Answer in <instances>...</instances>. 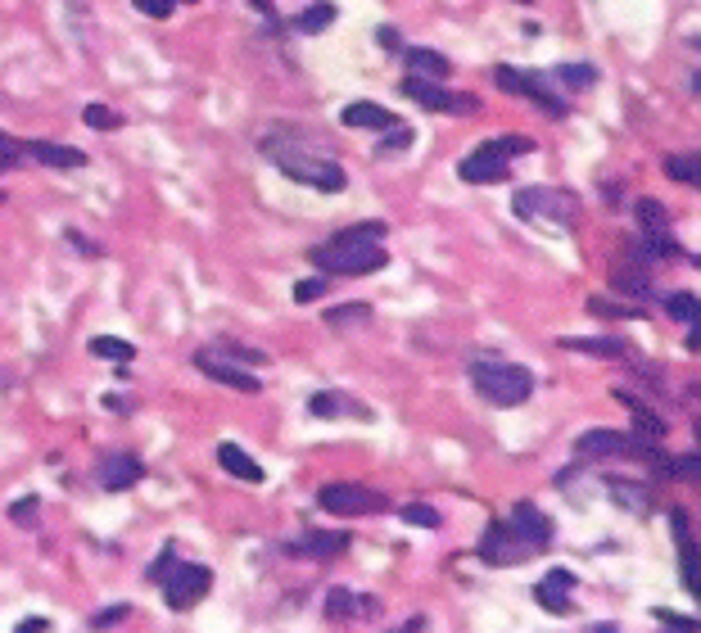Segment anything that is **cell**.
Listing matches in <instances>:
<instances>
[{
  "mask_svg": "<svg viewBox=\"0 0 701 633\" xmlns=\"http://www.w3.org/2000/svg\"><path fill=\"white\" fill-rule=\"evenodd\" d=\"M543 547H552V521L534 503H516L507 525L494 521L480 538V556L488 566H516L525 556H539Z\"/></svg>",
  "mask_w": 701,
  "mask_h": 633,
  "instance_id": "6da1fadb",
  "label": "cell"
},
{
  "mask_svg": "<svg viewBox=\"0 0 701 633\" xmlns=\"http://www.w3.org/2000/svg\"><path fill=\"white\" fill-rule=\"evenodd\" d=\"M385 222H363V227H348L339 236H330L326 245H317L308 258L313 267H322L326 276H367V271H381L389 263L385 254Z\"/></svg>",
  "mask_w": 701,
  "mask_h": 633,
  "instance_id": "7a4b0ae2",
  "label": "cell"
},
{
  "mask_svg": "<svg viewBox=\"0 0 701 633\" xmlns=\"http://www.w3.org/2000/svg\"><path fill=\"white\" fill-rule=\"evenodd\" d=\"M263 155L280 168V177H290L299 186H313V190H326V195H339L348 186V177H344V168L335 159L313 155L308 146H299L295 136H280V131L263 136Z\"/></svg>",
  "mask_w": 701,
  "mask_h": 633,
  "instance_id": "3957f363",
  "label": "cell"
},
{
  "mask_svg": "<svg viewBox=\"0 0 701 633\" xmlns=\"http://www.w3.org/2000/svg\"><path fill=\"white\" fill-rule=\"evenodd\" d=\"M146 575H150V584L164 589V597H168L172 611H190L195 602L208 597V589H214V575H208V566H199V561H177L172 547L155 561Z\"/></svg>",
  "mask_w": 701,
  "mask_h": 633,
  "instance_id": "277c9868",
  "label": "cell"
},
{
  "mask_svg": "<svg viewBox=\"0 0 701 633\" xmlns=\"http://www.w3.org/2000/svg\"><path fill=\"white\" fill-rule=\"evenodd\" d=\"M471 385L480 389L484 403L494 407H521L534 394V372L516 367V363H498V358H475L471 363Z\"/></svg>",
  "mask_w": 701,
  "mask_h": 633,
  "instance_id": "5b68a950",
  "label": "cell"
},
{
  "mask_svg": "<svg viewBox=\"0 0 701 633\" xmlns=\"http://www.w3.org/2000/svg\"><path fill=\"white\" fill-rule=\"evenodd\" d=\"M534 146L525 136H503V140H488L475 155L462 159L457 177L471 181V186H494V181H507L512 177V155H530Z\"/></svg>",
  "mask_w": 701,
  "mask_h": 633,
  "instance_id": "8992f818",
  "label": "cell"
},
{
  "mask_svg": "<svg viewBox=\"0 0 701 633\" xmlns=\"http://www.w3.org/2000/svg\"><path fill=\"white\" fill-rule=\"evenodd\" d=\"M512 208H516L521 218L552 222V227H575L580 222V199L566 195V190H552V186H525V190H516Z\"/></svg>",
  "mask_w": 701,
  "mask_h": 633,
  "instance_id": "52a82bcc",
  "label": "cell"
},
{
  "mask_svg": "<svg viewBox=\"0 0 701 633\" xmlns=\"http://www.w3.org/2000/svg\"><path fill=\"white\" fill-rule=\"evenodd\" d=\"M317 507L326 516H344V521H354V516H376L389 507V498L381 494V488L372 484H326L322 494H317Z\"/></svg>",
  "mask_w": 701,
  "mask_h": 633,
  "instance_id": "ba28073f",
  "label": "cell"
},
{
  "mask_svg": "<svg viewBox=\"0 0 701 633\" xmlns=\"http://www.w3.org/2000/svg\"><path fill=\"white\" fill-rule=\"evenodd\" d=\"M403 96H412L421 109H435V113H475L480 109V96L448 91V87H440V78H416V73L403 78Z\"/></svg>",
  "mask_w": 701,
  "mask_h": 633,
  "instance_id": "9c48e42d",
  "label": "cell"
},
{
  "mask_svg": "<svg viewBox=\"0 0 701 633\" xmlns=\"http://www.w3.org/2000/svg\"><path fill=\"white\" fill-rule=\"evenodd\" d=\"M494 82H498L503 91H512V96L534 100L543 113H556V118L566 113V100H556V96H552V87H547V78H543V73H521V68H498Z\"/></svg>",
  "mask_w": 701,
  "mask_h": 633,
  "instance_id": "30bf717a",
  "label": "cell"
},
{
  "mask_svg": "<svg viewBox=\"0 0 701 633\" xmlns=\"http://www.w3.org/2000/svg\"><path fill=\"white\" fill-rule=\"evenodd\" d=\"M575 453L580 457H652V448L639 439V435H620V431H589L575 439Z\"/></svg>",
  "mask_w": 701,
  "mask_h": 633,
  "instance_id": "8fae6325",
  "label": "cell"
},
{
  "mask_svg": "<svg viewBox=\"0 0 701 633\" xmlns=\"http://www.w3.org/2000/svg\"><path fill=\"white\" fill-rule=\"evenodd\" d=\"M195 367H199L204 376H214L218 385H231V389H240V394H258V389H263V385H258V376H254L249 367H240V363L223 358L218 348H204V354L195 358Z\"/></svg>",
  "mask_w": 701,
  "mask_h": 633,
  "instance_id": "7c38bea8",
  "label": "cell"
},
{
  "mask_svg": "<svg viewBox=\"0 0 701 633\" xmlns=\"http://www.w3.org/2000/svg\"><path fill=\"white\" fill-rule=\"evenodd\" d=\"M571 593H575V575H571V571H552V575H543L539 589H534L539 606L552 611V615H571V611H575Z\"/></svg>",
  "mask_w": 701,
  "mask_h": 633,
  "instance_id": "4fadbf2b",
  "label": "cell"
},
{
  "mask_svg": "<svg viewBox=\"0 0 701 633\" xmlns=\"http://www.w3.org/2000/svg\"><path fill=\"white\" fill-rule=\"evenodd\" d=\"M140 479H146V466H140V457H131V453H109L100 462V484L109 494H122V488H131Z\"/></svg>",
  "mask_w": 701,
  "mask_h": 633,
  "instance_id": "5bb4252c",
  "label": "cell"
},
{
  "mask_svg": "<svg viewBox=\"0 0 701 633\" xmlns=\"http://www.w3.org/2000/svg\"><path fill=\"white\" fill-rule=\"evenodd\" d=\"M37 164H46V168H55V172H78V168H87V155L82 150H73V146H55V140H32V146H23Z\"/></svg>",
  "mask_w": 701,
  "mask_h": 633,
  "instance_id": "9a60e30c",
  "label": "cell"
},
{
  "mask_svg": "<svg viewBox=\"0 0 701 633\" xmlns=\"http://www.w3.org/2000/svg\"><path fill=\"white\" fill-rule=\"evenodd\" d=\"M398 118L385 109V105H372V100H358L344 109V127H358V131H389Z\"/></svg>",
  "mask_w": 701,
  "mask_h": 633,
  "instance_id": "2e32d148",
  "label": "cell"
},
{
  "mask_svg": "<svg viewBox=\"0 0 701 633\" xmlns=\"http://www.w3.org/2000/svg\"><path fill=\"white\" fill-rule=\"evenodd\" d=\"M403 63H407V73H416V78H448L453 73V63L440 50H421V46H407Z\"/></svg>",
  "mask_w": 701,
  "mask_h": 633,
  "instance_id": "e0dca14e",
  "label": "cell"
},
{
  "mask_svg": "<svg viewBox=\"0 0 701 633\" xmlns=\"http://www.w3.org/2000/svg\"><path fill=\"white\" fill-rule=\"evenodd\" d=\"M218 462H223V471L227 475H236V479H249V484H263V466L240 448V444H223L218 448Z\"/></svg>",
  "mask_w": 701,
  "mask_h": 633,
  "instance_id": "ac0fdd59",
  "label": "cell"
},
{
  "mask_svg": "<svg viewBox=\"0 0 701 633\" xmlns=\"http://www.w3.org/2000/svg\"><path fill=\"white\" fill-rule=\"evenodd\" d=\"M561 348H571V354H589V358H629L624 339H561Z\"/></svg>",
  "mask_w": 701,
  "mask_h": 633,
  "instance_id": "d6986e66",
  "label": "cell"
},
{
  "mask_svg": "<svg viewBox=\"0 0 701 633\" xmlns=\"http://www.w3.org/2000/svg\"><path fill=\"white\" fill-rule=\"evenodd\" d=\"M313 416H367V407L363 403H354V398H344V394H313Z\"/></svg>",
  "mask_w": 701,
  "mask_h": 633,
  "instance_id": "ffe728a7",
  "label": "cell"
},
{
  "mask_svg": "<svg viewBox=\"0 0 701 633\" xmlns=\"http://www.w3.org/2000/svg\"><path fill=\"white\" fill-rule=\"evenodd\" d=\"M348 547V534H335V530H326V534H304L299 543H295V552H304V556H335V552H344Z\"/></svg>",
  "mask_w": 701,
  "mask_h": 633,
  "instance_id": "44dd1931",
  "label": "cell"
},
{
  "mask_svg": "<svg viewBox=\"0 0 701 633\" xmlns=\"http://www.w3.org/2000/svg\"><path fill=\"white\" fill-rule=\"evenodd\" d=\"M611 286L620 295H634V299H652V280H648V267H620L611 276Z\"/></svg>",
  "mask_w": 701,
  "mask_h": 633,
  "instance_id": "7402d4cb",
  "label": "cell"
},
{
  "mask_svg": "<svg viewBox=\"0 0 701 633\" xmlns=\"http://www.w3.org/2000/svg\"><path fill=\"white\" fill-rule=\"evenodd\" d=\"M634 214H639V222H643L648 236H665V231H670V214L661 208V199H639Z\"/></svg>",
  "mask_w": 701,
  "mask_h": 633,
  "instance_id": "603a6c76",
  "label": "cell"
},
{
  "mask_svg": "<svg viewBox=\"0 0 701 633\" xmlns=\"http://www.w3.org/2000/svg\"><path fill=\"white\" fill-rule=\"evenodd\" d=\"M615 403H624L629 412H634V416H639V431H643V435H665V421H661V416H656L652 407H643V403H639L634 394H624V389H615Z\"/></svg>",
  "mask_w": 701,
  "mask_h": 633,
  "instance_id": "cb8c5ba5",
  "label": "cell"
},
{
  "mask_svg": "<svg viewBox=\"0 0 701 633\" xmlns=\"http://www.w3.org/2000/svg\"><path fill=\"white\" fill-rule=\"evenodd\" d=\"M330 23H335V6H326V0H322V6H308V10L295 19V32L317 37V32H326Z\"/></svg>",
  "mask_w": 701,
  "mask_h": 633,
  "instance_id": "d4e9b609",
  "label": "cell"
},
{
  "mask_svg": "<svg viewBox=\"0 0 701 633\" xmlns=\"http://www.w3.org/2000/svg\"><path fill=\"white\" fill-rule=\"evenodd\" d=\"M91 354H96V358H109V363H131V358H136V348H131L127 339L96 335V339H91Z\"/></svg>",
  "mask_w": 701,
  "mask_h": 633,
  "instance_id": "484cf974",
  "label": "cell"
},
{
  "mask_svg": "<svg viewBox=\"0 0 701 633\" xmlns=\"http://www.w3.org/2000/svg\"><path fill=\"white\" fill-rule=\"evenodd\" d=\"M556 82H566L571 91L593 87V82H598V68H593V63H561V68H556Z\"/></svg>",
  "mask_w": 701,
  "mask_h": 633,
  "instance_id": "4316f807",
  "label": "cell"
},
{
  "mask_svg": "<svg viewBox=\"0 0 701 633\" xmlns=\"http://www.w3.org/2000/svg\"><path fill=\"white\" fill-rule=\"evenodd\" d=\"M665 308H670V317L674 322H701V304H697V295H688V290H679V295H670L665 299Z\"/></svg>",
  "mask_w": 701,
  "mask_h": 633,
  "instance_id": "83f0119b",
  "label": "cell"
},
{
  "mask_svg": "<svg viewBox=\"0 0 701 633\" xmlns=\"http://www.w3.org/2000/svg\"><path fill=\"white\" fill-rule=\"evenodd\" d=\"M611 494H615V503H620V507L629 503L639 516H648V512H652V498H639V494H643L639 484H620V479H611Z\"/></svg>",
  "mask_w": 701,
  "mask_h": 633,
  "instance_id": "f1b7e54d",
  "label": "cell"
},
{
  "mask_svg": "<svg viewBox=\"0 0 701 633\" xmlns=\"http://www.w3.org/2000/svg\"><path fill=\"white\" fill-rule=\"evenodd\" d=\"M326 322H330V326H367V322H372V308H367V304H344V308L326 313Z\"/></svg>",
  "mask_w": 701,
  "mask_h": 633,
  "instance_id": "f546056e",
  "label": "cell"
},
{
  "mask_svg": "<svg viewBox=\"0 0 701 633\" xmlns=\"http://www.w3.org/2000/svg\"><path fill=\"white\" fill-rule=\"evenodd\" d=\"M407 525H421V530H440L444 521H440V512L435 507H426V503H407L403 512H398Z\"/></svg>",
  "mask_w": 701,
  "mask_h": 633,
  "instance_id": "4dcf8cb0",
  "label": "cell"
},
{
  "mask_svg": "<svg viewBox=\"0 0 701 633\" xmlns=\"http://www.w3.org/2000/svg\"><path fill=\"white\" fill-rule=\"evenodd\" d=\"M354 602H358L354 593H344V589H330V593H326V615H330V620H348V615L358 611Z\"/></svg>",
  "mask_w": 701,
  "mask_h": 633,
  "instance_id": "1f68e13d",
  "label": "cell"
},
{
  "mask_svg": "<svg viewBox=\"0 0 701 633\" xmlns=\"http://www.w3.org/2000/svg\"><path fill=\"white\" fill-rule=\"evenodd\" d=\"M82 118H87V127H96V131H118V127H122V118H118L113 109H105V105H87Z\"/></svg>",
  "mask_w": 701,
  "mask_h": 633,
  "instance_id": "d6a6232c",
  "label": "cell"
},
{
  "mask_svg": "<svg viewBox=\"0 0 701 633\" xmlns=\"http://www.w3.org/2000/svg\"><path fill=\"white\" fill-rule=\"evenodd\" d=\"M665 172H670L674 181H683V186H697V177H701V168H697V159H688V155H679V159H670V164H665Z\"/></svg>",
  "mask_w": 701,
  "mask_h": 633,
  "instance_id": "836d02e7",
  "label": "cell"
},
{
  "mask_svg": "<svg viewBox=\"0 0 701 633\" xmlns=\"http://www.w3.org/2000/svg\"><path fill=\"white\" fill-rule=\"evenodd\" d=\"M322 295H326V276L299 280V286H295V304H313V299H322Z\"/></svg>",
  "mask_w": 701,
  "mask_h": 633,
  "instance_id": "e575fe53",
  "label": "cell"
},
{
  "mask_svg": "<svg viewBox=\"0 0 701 633\" xmlns=\"http://www.w3.org/2000/svg\"><path fill=\"white\" fill-rule=\"evenodd\" d=\"M131 6H136L140 14H150V19H168V14L177 10V0H131Z\"/></svg>",
  "mask_w": 701,
  "mask_h": 633,
  "instance_id": "d590c367",
  "label": "cell"
},
{
  "mask_svg": "<svg viewBox=\"0 0 701 633\" xmlns=\"http://www.w3.org/2000/svg\"><path fill=\"white\" fill-rule=\"evenodd\" d=\"M19 155H23V146H14V140H0V172H10L19 164Z\"/></svg>",
  "mask_w": 701,
  "mask_h": 633,
  "instance_id": "8d00e7d4",
  "label": "cell"
},
{
  "mask_svg": "<svg viewBox=\"0 0 701 633\" xmlns=\"http://www.w3.org/2000/svg\"><path fill=\"white\" fill-rule=\"evenodd\" d=\"M10 516H14L19 525H32V521H37V498H23V503H14V507H10Z\"/></svg>",
  "mask_w": 701,
  "mask_h": 633,
  "instance_id": "74e56055",
  "label": "cell"
},
{
  "mask_svg": "<svg viewBox=\"0 0 701 633\" xmlns=\"http://www.w3.org/2000/svg\"><path fill=\"white\" fill-rule=\"evenodd\" d=\"M389 131H394V136L385 140V150H403V146H412V127H398V122H394Z\"/></svg>",
  "mask_w": 701,
  "mask_h": 633,
  "instance_id": "f35d334b",
  "label": "cell"
},
{
  "mask_svg": "<svg viewBox=\"0 0 701 633\" xmlns=\"http://www.w3.org/2000/svg\"><path fill=\"white\" fill-rule=\"evenodd\" d=\"M661 624H670V629H697V620H688V615H674V611H652Z\"/></svg>",
  "mask_w": 701,
  "mask_h": 633,
  "instance_id": "ab89813d",
  "label": "cell"
},
{
  "mask_svg": "<svg viewBox=\"0 0 701 633\" xmlns=\"http://www.w3.org/2000/svg\"><path fill=\"white\" fill-rule=\"evenodd\" d=\"M118 620H127V606H109V611H100L96 615V624L105 629V624H118Z\"/></svg>",
  "mask_w": 701,
  "mask_h": 633,
  "instance_id": "60d3db41",
  "label": "cell"
},
{
  "mask_svg": "<svg viewBox=\"0 0 701 633\" xmlns=\"http://www.w3.org/2000/svg\"><path fill=\"white\" fill-rule=\"evenodd\" d=\"M688 348H692V354H701V322H692V330H688Z\"/></svg>",
  "mask_w": 701,
  "mask_h": 633,
  "instance_id": "b9f144b4",
  "label": "cell"
},
{
  "mask_svg": "<svg viewBox=\"0 0 701 633\" xmlns=\"http://www.w3.org/2000/svg\"><path fill=\"white\" fill-rule=\"evenodd\" d=\"M19 629H23V633H41V629H50V620H37V615H32V620H23Z\"/></svg>",
  "mask_w": 701,
  "mask_h": 633,
  "instance_id": "7bdbcfd3",
  "label": "cell"
},
{
  "mask_svg": "<svg viewBox=\"0 0 701 633\" xmlns=\"http://www.w3.org/2000/svg\"><path fill=\"white\" fill-rule=\"evenodd\" d=\"M68 240H73V245H78V249H87V254H96V245H91V240H87V236H82V231H68Z\"/></svg>",
  "mask_w": 701,
  "mask_h": 633,
  "instance_id": "ee69618b",
  "label": "cell"
},
{
  "mask_svg": "<svg viewBox=\"0 0 701 633\" xmlns=\"http://www.w3.org/2000/svg\"><path fill=\"white\" fill-rule=\"evenodd\" d=\"M177 6H181V0H177ZM186 6H195V0H186Z\"/></svg>",
  "mask_w": 701,
  "mask_h": 633,
  "instance_id": "f6af8a7d",
  "label": "cell"
},
{
  "mask_svg": "<svg viewBox=\"0 0 701 633\" xmlns=\"http://www.w3.org/2000/svg\"><path fill=\"white\" fill-rule=\"evenodd\" d=\"M0 140H6V136H0Z\"/></svg>",
  "mask_w": 701,
  "mask_h": 633,
  "instance_id": "bcb514c9",
  "label": "cell"
}]
</instances>
